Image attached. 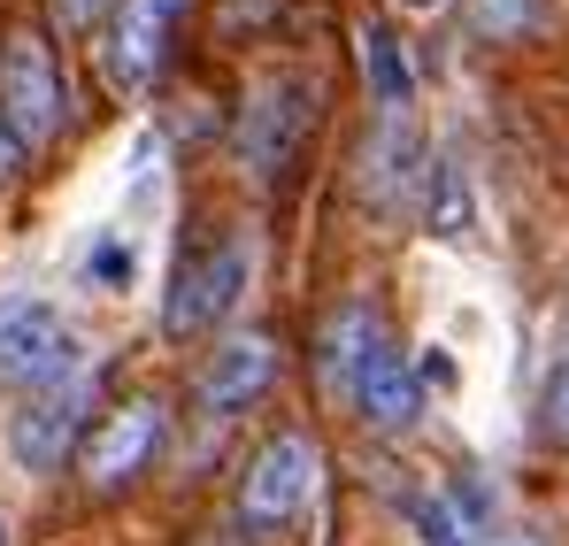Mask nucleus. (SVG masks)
Here are the masks:
<instances>
[{
    "mask_svg": "<svg viewBox=\"0 0 569 546\" xmlns=\"http://www.w3.org/2000/svg\"><path fill=\"white\" fill-rule=\"evenodd\" d=\"M70 377H86V347L62 324V308L39 300V292L0 300V385L47 393V385H70Z\"/></svg>",
    "mask_w": 569,
    "mask_h": 546,
    "instance_id": "1",
    "label": "nucleus"
},
{
    "mask_svg": "<svg viewBox=\"0 0 569 546\" xmlns=\"http://www.w3.org/2000/svg\"><path fill=\"white\" fill-rule=\"evenodd\" d=\"M62 116H70V92H62V70H54L47 39L39 31H8V47H0V123L31 155V147H47L62 131Z\"/></svg>",
    "mask_w": 569,
    "mask_h": 546,
    "instance_id": "2",
    "label": "nucleus"
},
{
    "mask_svg": "<svg viewBox=\"0 0 569 546\" xmlns=\"http://www.w3.org/2000/svg\"><path fill=\"white\" fill-rule=\"evenodd\" d=\"M316 477H323V447L308 431H278L239 477V524L247 532H284L316 500Z\"/></svg>",
    "mask_w": 569,
    "mask_h": 546,
    "instance_id": "3",
    "label": "nucleus"
},
{
    "mask_svg": "<svg viewBox=\"0 0 569 546\" xmlns=\"http://www.w3.org/2000/svg\"><path fill=\"white\" fill-rule=\"evenodd\" d=\"M247 285H254V239H223V247L192 255L186 270H178V285H170V300H162V331L170 339H192V331L239 316Z\"/></svg>",
    "mask_w": 569,
    "mask_h": 546,
    "instance_id": "4",
    "label": "nucleus"
},
{
    "mask_svg": "<svg viewBox=\"0 0 569 546\" xmlns=\"http://www.w3.org/2000/svg\"><path fill=\"white\" fill-rule=\"evenodd\" d=\"M308 123H316V86H308L300 70L262 78V86L247 92V116H239V155H247V170H254V178H284V170H292V147L308 139Z\"/></svg>",
    "mask_w": 569,
    "mask_h": 546,
    "instance_id": "5",
    "label": "nucleus"
},
{
    "mask_svg": "<svg viewBox=\"0 0 569 546\" xmlns=\"http://www.w3.org/2000/svg\"><path fill=\"white\" fill-rule=\"evenodd\" d=\"M86 408H93V385L70 377V385H47V393H23V408L8 416V455L23 469H62L78 455V431H86Z\"/></svg>",
    "mask_w": 569,
    "mask_h": 546,
    "instance_id": "6",
    "label": "nucleus"
},
{
    "mask_svg": "<svg viewBox=\"0 0 569 546\" xmlns=\"http://www.w3.org/2000/svg\"><path fill=\"white\" fill-rule=\"evenodd\" d=\"M178 16H186V0H116V8H108V47H100L108 86L116 92L147 86V78L162 70V54H170Z\"/></svg>",
    "mask_w": 569,
    "mask_h": 546,
    "instance_id": "7",
    "label": "nucleus"
},
{
    "mask_svg": "<svg viewBox=\"0 0 569 546\" xmlns=\"http://www.w3.org/2000/svg\"><path fill=\"white\" fill-rule=\"evenodd\" d=\"M270 377H278V347H270L262 331H231V339L200 363V408H208V416H239V408H254V400L270 393Z\"/></svg>",
    "mask_w": 569,
    "mask_h": 546,
    "instance_id": "8",
    "label": "nucleus"
},
{
    "mask_svg": "<svg viewBox=\"0 0 569 546\" xmlns=\"http://www.w3.org/2000/svg\"><path fill=\"white\" fill-rule=\"evenodd\" d=\"M154 447H162V400H131V408H116L86 439V477L100 493H116V485H131L154 461Z\"/></svg>",
    "mask_w": 569,
    "mask_h": 546,
    "instance_id": "9",
    "label": "nucleus"
},
{
    "mask_svg": "<svg viewBox=\"0 0 569 546\" xmlns=\"http://www.w3.org/2000/svg\"><path fill=\"white\" fill-rule=\"evenodd\" d=\"M316 355H323V385H331L339 400H355V385L392 355V331H385V316L370 300H347V308L323 324V347H316Z\"/></svg>",
    "mask_w": 569,
    "mask_h": 546,
    "instance_id": "10",
    "label": "nucleus"
},
{
    "mask_svg": "<svg viewBox=\"0 0 569 546\" xmlns=\"http://www.w3.org/2000/svg\"><path fill=\"white\" fill-rule=\"evenodd\" d=\"M355 416H362L370 431H385V439H400V431L423 416V377L400 363V355H385V363L355 385Z\"/></svg>",
    "mask_w": 569,
    "mask_h": 546,
    "instance_id": "11",
    "label": "nucleus"
},
{
    "mask_svg": "<svg viewBox=\"0 0 569 546\" xmlns=\"http://www.w3.org/2000/svg\"><path fill=\"white\" fill-rule=\"evenodd\" d=\"M355 47H362V78H370V92H378L385 123H408V108H416V70H408V54H400L392 23H362V31H355Z\"/></svg>",
    "mask_w": 569,
    "mask_h": 546,
    "instance_id": "12",
    "label": "nucleus"
},
{
    "mask_svg": "<svg viewBox=\"0 0 569 546\" xmlns=\"http://www.w3.org/2000/svg\"><path fill=\"white\" fill-rule=\"evenodd\" d=\"M423 216L439 239H470V192H462V170L455 162H423Z\"/></svg>",
    "mask_w": 569,
    "mask_h": 546,
    "instance_id": "13",
    "label": "nucleus"
},
{
    "mask_svg": "<svg viewBox=\"0 0 569 546\" xmlns=\"http://www.w3.org/2000/svg\"><path fill=\"white\" fill-rule=\"evenodd\" d=\"M470 23L485 39H516V31L539 23V8H531V0H470Z\"/></svg>",
    "mask_w": 569,
    "mask_h": 546,
    "instance_id": "14",
    "label": "nucleus"
},
{
    "mask_svg": "<svg viewBox=\"0 0 569 546\" xmlns=\"http://www.w3.org/2000/svg\"><path fill=\"white\" fill-rule=\"evenodd\" d=\"M547 431H555V439H569V363L547 377Z\"/></svg>",
    "mask_w": 569,
    "mask_h": 546,
    "instance_id": "15",
    "label": "nucleus"
},
{
    "mask_svg": "<svg viewBox=\"0 0 569 546\" xmlns=\"http://www.w3.org/2000/svg\"><path fill=\"white\" fill-rule=\"evenodd\" d=\"M116 0H54V16H62V31H86V23H100Z\"/></svg>",
    "mask_w": 569,
    "mask_h": 546,
    "instance_id": "16",
    "label": "nucleus"
},
{
    "mask_svg": "<svg viewBox=\"0 0 569 546\" xmlns=\"http://www.w3.org/2000/svg\"><path fill=\"white\" fill-rule=\"evenodd\" d=\"M93 277H131V247H100V255H93Z\"/></svg>",
    "mask_w": 569,
    "mask_h": 546,
    "instance_id": "17",
    "label": "nucleus"
},
{
    "mask_svg": "<svg viewBox=\"0 0 569 546\" xmlns=\"http://www.w3.org/2000/svg\"><path fill=\"white\" fill-rule=\"evenodd\" d=\"M16 170H23V147H16V131L0 123V185H16Z\"/></svg>",
    "mask_w": 569,
    "mask_h": 546,
    "instance_id": "18",
    "label": "nucleus"
},
{
    "mask_svg": "<svg viewBox=\"0 0 569 546\" xmlns=\"http://www.w3.org/2000/svg\"><path fill=\"white\" fill-rule=\"evenodd\" d=\"M477 546H531V539H477Z\"/></svg>",
    "mask_w": 569,
    "mask_h": 546,
    "instance_id": "19",
    "label": "nucleus"
},
{
    "mask_svg": "<svg viewBox=\"0 0 569 546\" xmlns=\"http://www.w3.org/2000/svg\"><path fill=\"white\" fill-rule=\"evenodd\" d=\"M416 8H439V0H416Z\"/></svg>",
    "mask_w": 569,
    "mask_h": 546,
    "instance_id": "20",
    "label": "nucleus"
},
{
    "mask_svg": "<svg viewBox=\"0 0 569 546\" xmlns=\"http://www.w3.org/2000/svg\"><path fill=\"white\" fill-rule=\"evenodd\" d=\"M0 546H8V524H0Z\"/></svg>",
    "mask_w": 569,
    "mask_h": 546,
    "instance_id": "21",
    "label": "nucleus"
}]
</instances>
